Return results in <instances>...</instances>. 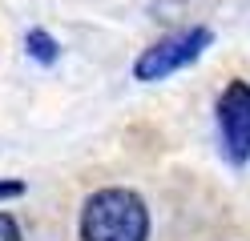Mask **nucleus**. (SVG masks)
I'll return each instance as SVG.
<instances>
[{"label":"nucleus","instance_id":"20e7f679","mask_svg":"<svg viewBox=\"0 0 250 241\" xmlns=\"http://www.w3.org/2000/svg\"><path fill=\"white\" fill-rule=\"evenodd\" d=\"M24 44H28V56H33V60H41V64H53V60L61 56V44H57L44 28H33V32L24 37Z\"/></svg>","mask_w":250,"mask_h":241},{"label":"nucleus","instance_id":"f03ea898","mask_svg":"<svg viewBox=\"0 0 250 241\" xmlns=\"http://www.w3.org/2000/svg\"><path fill=\"white\" fill-rule=\"evenodd\" d=\"M210 40H214V32L202 28V24L198 28H182V32H174V37L158 40L153 48H146V53L133 60V76L137 80H166L169 73L194 64L210 48Z\"/></svg>","mask_w":250,"mask_h":241},{"label":"nucleus","instance_id":"f257e3e1","mask_svg":"<svg viewBox=\"0 0 250 241\" xmlns=\"http://www.w3.org/2000/svg\"><path fill=\"white\" fill-rule=\"evenodd\" d=\"M81 241H149V209L133 189H97L81 209Z\"/></svg>","mask_w":250,"mask_h":241},{"label":"nucleus","instance_id":"423d86ee","mask_svg":"<svg viewBox=\"0 0 250 241\" xmlns=\"http://www.w3.org/2000/svg\"><path fill=\"white\" fill-rule=\"evenodd\" d=\"M21 193H24V181H0V201L21 197Z\"/></svg>","mask_w":250,"mask_h":241},{"label":"nucleus","instance_id":"7ed1b4c3","mask_svg":"<svg viewBox=\"0 0 250 241\" xmlns=\"http://www.w3.org/2000/svg\"><path fill=\"white\" fill-rule=\"evenodd\" d=\"M218 137H222V153L230 165H246L250 161V85L246 80H230L218 96Z\"/></svg>","mask_w":250,"mask_h":241},{"label":"nucleus","instance_id":"39448f33","mask_svg":"<svg viewBox=\"0 0 250 241\" xmlns=\"http://www.w3.org/2000/svg\"><path fill=\"white\" fill-rule=\"evenodd\" d=\"M0 241H21V225L8 213H0Z\"/></svg>","mask_w":250,"mask_h":241}]
</instances>
